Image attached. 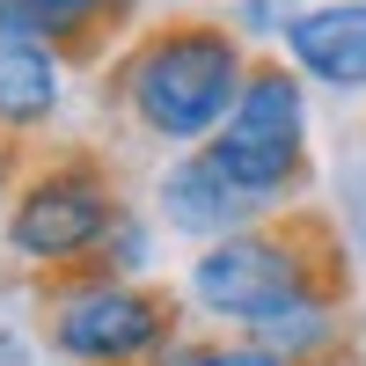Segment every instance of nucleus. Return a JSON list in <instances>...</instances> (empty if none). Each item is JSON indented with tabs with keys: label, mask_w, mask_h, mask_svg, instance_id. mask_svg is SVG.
I'll use <instances>...</instances> for the list:
<instances>
[{
	"label": "nucleus",
	"mask_w": 366,
	"mask_h": 366,
	"mask_svg": "<svg viewBox=\"0 0 366 366\" xmlns=\"http://www.w3.org/2000/svg\"><path fill=\"white\" fill-rule=\"evenodd\" d=\"M176 293L198 322L249 337L300 300L352 293V257H345V234L300 205V212H279V220H257L227 242H212V249H191Z\"/></svg>",
	"instance_id": "nucleus-2"
},
{
	"label": "nucleus",
	"mask_w": 366,
	"mask_h": 366,
	"mask_svg": "<svg viewBox=\"0 0 366 366\" xmlns=\"http://www.w3.org/2000/svg\"><path fill=\"white\" fill-rule=\"evenodd\" d=\"M345 308H352V293L300 300V308H286L279 322L249 330V345L279 352L286 366H345V359H352V322H345Z\"/></svg>",
	"instance_id": "nucleus-10"
},
{
	"label": "nucleus",
	"mask_w": 366,
	"mask_h": 366,
	"mask_svg": "<svg viewBox=\"0 0 366 366\" xmlns=\"http://www.w3.org/2000/svg\"><path fill=\"white\" fill-rule=\"evenodd\" d=\"M300 8H308V0H227L220 15H227V29H234L249 51H279L286 29L300 22Z\"/></svg>",
	"instance_id": "nucleus-12"
},
{
	"label": "nucleus",
	"mask_w": 366,
	"mask_h": 366,
	"mask_svg": "<svg viewBox=\"0 0 366 366\" xmlns=\"http://www.w3.org/2000/svg\"><path fill=\"white\" fill-rule=\"evenodd\" d=\"M154 220H162V234L191 242V249H212V242L257 227L264 212L242 198L234 183L205 162V147H198V154H169L154 169Z\"/></svg>",
	"instance_id": "nucleus-7"
},
{
	"label": "nucleus",
	"mask_w": 366,
	"mask_h": 366,
	"mask_svg": "<svg viewBox=\"0 0 366 366\" xmlns=\"http://www.w3.org/2000/svg\"><path fill=\"white\" fill-rule=\"evenodd\" d=\"M125 8H147V0H125Z\"/></svg>",
	"instance_id": "nucleus-16"
},
{
	"label": "nucleus",
	"mask_w": 366,
	"mask_h": 366,
	"mask_svg": "<svg viewBox=\"0 0 366 366\" xmlns=\"http://www.w3.org/2000/svg\"><path fill=\"white\" fill-rule=\"evenodd\" d=\"M22 147H8V139H0V220H8V198H15V183H22Z\"/></svg>",
	"instance_id": "nucleus-14"
},
{
	"label": "nucleus",
	"mask_w": 366,
	"mask_h": 366,
	"mask_svg": "<svg viewBox=\"0 0 366 366\" xmlns=\"http://www.w3.org/2000/svg\"><path fill=\"white\" fill-rule=\"evenodd\" d=\"M0 366H44V352L22 337V330H0Z\"/></svg>",
	"instance_id": "nucleus-15"
},
{
	"label": "nucleus",
	"mask_w": 366,
	"mask_h": 366,
	"mask_svg": "<svg viewBox=\"0 0 366 366\" xmlns=\"http://www.w3.org/2000/svg\"><path fill=\"white\" fill-rule=\"evenodd\" d=\"M249 66L257 51L227 29V15L183 8L162 22H139L117 44V59L103 66V110L162 154H198L242 103Z\"/></svg>",
	"instance_id": "nucleus-1"
},
{
	"label": "nucleus",
	"mask_w": 366,
	"mask_h": 366,
	"mask_svg": "<svg viewBox=\"0 0 366 366\" xmlns=\"http://www.w3.org/2000/svg\"><path fill=\"white\" fill-rule=\"evenodd\" d=\"M66 59L44 44H0V139L8 147H44L66 117Z\"/></svg>",
	"instance_id": "nucleus-9"
},
{
	"label": "nucleus",
	"mask_w": 366,
	"mask_h": 366,
	"mask_svg": "<svg viewBox=\"0 0 366 366\" xmlns=\"http://www.w3.org/2000/svg\"><path fill=\"white\" fill-rule=\"evenodd\" d=\"M154 366H286V359L249 337H176Z\"/></svg>",
	"instance_id": "nucleus-13"
},
{
	"label": "nucleus",
	"mask_w": 366,
	"mask_h": 366,
	"mask_svg": "<svg viewBox=\"0 0 366 366\" xmlns=\"http://www.w3.org/2000/svg\"><path fill=\"white\" fill-rule=\"evenodd\" d=\"M125 212H132V191L117 162L88 139H66L22 162V183L8 198V220H0V249L37 279H74L96 264V249Z\"/></svg>",
	"instance_id": "nucleus-3"
},
{
	"label": "nucleus",
	"mask_w": 366,
	"mask_h": 366,
	"mask_svg": "<svg viewBox=\"0 0 366 366\" xmlns=\"http://www.w3.org/2000/svg\"><path fill=\"white\" fill-rule=\"evenodd\" d=\"M132 29L139 8L125 0H0V44H44L66 66H110Z\"/></svg>",
	"instance_id": "nucleus-6"
},
{
	"label": "nucleus",
	"mask_w": 366,
	"mask_h": 366,
	"mask_svg": "<svg viewBox=\"0 0 366 366\" xmlns=\"http://www.w3.org/2000/svg\"><path fill=\"white\" fill-rule=\"evenodd\" d=\"M154 257H162V220L132 205L125 220L110 227V242L96 249V264L74 271V279H154Z\"/></svg>",
	"instance_id": "nucleus-11"
},
{
	"label": "nucleus",
	"mask_w": 366,
	"mask_h": 366,
	"mask_svg": "<svg viewBox=\"0 0 366 366\" xmlns=\"http://www.w3.org/2000/svg\"><path fill=\"white\" fill-rule=\"evenodd\" d=\"M183 315V293L154 279H44V345L66 366H154Z\"/></svg>",
	"instance_id": "nucleus-5"
},
{
	"label": "nucleus",
	"mask_w": 366,
	"mask_h": 366,
	"mask_svg": "<svg viewBox=\"0 0 366 366\" xmlns=\"http://www.w3.org/2000/svg\"><path fill=\"white\" fill-rule=\"evenodd\" d=\"M279 59L322 96L366 103V0H308Z\"/></svg>",
	"instance_id": "nucleus-8"
},
{
	"label": "nucleus",
	"mask_w": 366,
	"mask_h": 366,
	"mask_svg": "<svg viewBox=\"0 0 366 366\" xmlns=\"http://www.w3.org/2000/svg\"><path fill=\"white\" fill-rule=\"evenodd\" d=\"M205 162L220 169L264 220L300 212L315 191V117H308V81H300L279 51H257L249 88L227 110V125L212 132Z\"/></svg>",
	"instance_id": "nucleus-4"
}]
</instances>
